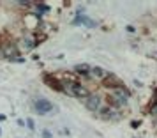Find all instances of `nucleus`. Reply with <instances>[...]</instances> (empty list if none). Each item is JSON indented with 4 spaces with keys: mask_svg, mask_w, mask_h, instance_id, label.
<instances>
[{
    "mask_svg": "<svg viewBox=\"0 0 157 138\" xmlns=\"http://www.w3.org/2000/svg\"><path fill=\"white\" fill-rule=\"evenodd\" d=\"M34 108L39 115H48L53 112V103L50 99H46V97H39L36 103H34Z\"/></svg>",
    "mask_w": 157,
    "mask_h": 138,
    "instance_id": "3",
    "label": "nucleus"
},
{
    "mask_svg": "<svg viewBox=\"0 0 157 138\" xmlns=\"http://www.w3.org/2000/svg\"><path fill=\"white\" fill-rule=\"evenodd\" d=\"M148 113H150V117H154V119H155V117H157V106H154V108H148Z\"/></svg>",
    "mask_w": 157,
    "mask_h": 138,
    "instance_id": "13",
    "label": "nucleus"
},
{
    "mask_svg": "<svg viewBox=\"0 0 157 138\" xmlns=\"http://www.w3.org/2000/svg\"><path fill=\"white\" fill-rule=\"evenodd\" d=\"M74 71L79 74V76H83V78H90L92 74H90V71H92V67L88 64H78L74 65Z\"/></svg>",
    "mask_w": 157,
    "mask_h": 138,
    "instance_id": "7",
    "label": "nucleus"
},
{
    "mask_svg": "<svg viewBox=\"0 0 157 138\" xmlns=\"http://www.w3.org/2000/svg\"><path fill=\"white\" fill-rule=\"evenodd\" d=\"M83 104H85V108L88 112H99L104 104H102V97L99 94H95V92H90V96L83 99Z\"/></svg>",
    "mask_w": 157,
    "mask_h": 138,
    "instance_id": "2",
    "label": "nucleus"
},
{
    "mask_svg": "<svg viewBox=\"0 0 157 138\" xmlns=\"http://www.w3.org/2000/svg\"><path fill=\"white\" fill-rule=\"evenodd\" d=\"M44 83L46 85H50L53 90H57V92H65V89H64V81H60L57 78V76H53V74H50V73H46L44 74Z\"/></svg>",
    "mask_w": 157,
    "mask_h": 138,
    "instance_id": "5",
    "label": "nucleus"
},
{
    "mask_svg": "<svg viewBox=\"0 0 157 138\" xmlns=\"http://www.w3.org/2000/svg\"><path fill=\"white\" fill-rule=\"evenodd\" d=\"M64 89L65 92L69 96H74V97H81V99H86L88 96H90V92H88V89L85 87V85H81L79 81L76 80H67L64 81Z\"/></svg>",
    "mask_w": 157,
    "mask_h": 138,
    "instance_id": "1",
    "label": "nucleus"
},
{
    "mask_svg": "<svg viewBox=\"0 0 157 138\" xmlns=\"http://www.w3.org/2000/svg\"><path fill=\"white\" fill-rule=\"evenodd\" d=\"M0 135H2V129H0Z\"/></svg>",
    "mask_w": 157,
    "mask_h": 138,
    "instance_id": "19",
    "label": "nucleus"
},
{
    "mask_svg": "<svg viewBox=\"0 0 157 138\" xmlns=\"http://www.w3.org/2000/svg\"><path fill=\"white\" fill-rule=\"evenodd\" d=\"M122 85H125V83H124V81L113 73H108L106 76H104V80H102V87L109 89V90H115V89L122 87Z\"/></svg>",
    "mask_w": 157,
    "mask_h": 138,
    "instance_id": "4",
    "label": "nucleus"
},
{
    "mask_svg": "<svg viewBox=\"0 0 157 138\" xmlns=\"http://www.w3.org/2000/svg\"><path fill=\"white\" fill-rule=\"evenodd\" d=\"M6 119H7V117L4 115V113H0V122H2V120H6Z\"/></svg>",
    "mask_w": 157,
    "mask_h": 138,
    "instance_id": "18",
    "label": "nucleus"
},
{
    "mask_svg": "<svg viewBox=\"0 0 157 138\" xmlns=\"http://www.w3.org/2000/svg\"><path fill=\"white\" fill-rule=\"evenodd\" d=\"M41 136H43V138H53V135H51V133H50V131H48V129H44V131H43V135H41Z\"/></svg>",
    "mask_w": 157,
    "mask_h": 138,
    "instance_id": "14",
    "label": "nucleus"
},
{
    "mask_svg": "<svg viewBox=\"0 0 157 138\" xmlns=\"http://www.w3.org/2000/svg\"><path fill=\"white\" fill-rule=\"evenodd\" d=\"M131 126H132V128H140V120H132V122H131Z\"/></svg>",
    "mask_w": 157,
    "mask_h": 138,
    "instance_id": "17",
    "label": "nucleus"
},
{
    "mask_svg": "<svg viewBox=\"0 0 157 138\" xmlns=\"http://www.w3.org/2000/svg\"><path fill=\"white\" fill-rule=\"evenodd\" d=\"M72 25H85V27H88V29H94L97 23L95 22H92L88 16H85V14H78L74 20H72Z\"/></svg>",
    "mask_w": 157,
    "mask_h": 138,
    "instance_id": "6",
    "label": "nucleus"
},
{
    "mask_svg": "<svg viewBox=\"0 0 157 138\" xmlns=\"http://www.w3.org/2000/svg\"><path fill=\"white\" fill-rule=\"evenodd\" d=\"M125 30H127L129 34H134V32H136V29L132 27V25H127V27H125Z\"/></svg>",
    "mask_w": 157,
    "mask_h": 138,
    "instance_id": "15",
    "label": "nucleus"
},
{
    "mask_svg": "<svg viewBox=\"0 0 157 138\" xmlns=\"http://www.w3.org/2000/svg\"><path fill=\"white\" fill-rule=\"evenodd\" d=\"M37 11H41V13H48L50 7H48V6H44V4H37Z\"/></svg>",
    "mask_w": 157,
    "mask_h": 138,
    "instance_id": "10",
    "label": "nucleus"
},
{
    "mask_svg": "<svg viewBox=\"0 0 157 138\" xmlns=\"http://www.w3.org/2000/svg\"><path fill=\"white\" fill-rule=\"evenodd\" d=\"M90 74H92L94 78H99V80H104V76H106V71L101 67V65H95V67H92V71H90Z\"/></svg>",
    "mask_w": 157,
    "mask_h": 138,
    "instance_id": "8",
    "label": "nucleus"
},
{
    "mask_svg": "<svg viewBox=\"0 0 157 138\" xmlns=\"http://www.w3.org/2000/svg\"><path fill=\"white\" fill-rule=\"evenodd\" d=\"M27 126H29L30 131H36V122H34L32 119H27Z\"/></svg>",
    "mask_w": 157,
    "mask_h": 138,
    "instance_id": "11",
    "label": "nucleus"
},
{
    "mask_svg": "<svg viewBox=\"0 0 157 138\" xmlns=\"http://www.w3.org/2000/svg\"><path fill=\"white\" fill-rule=\"evenodd\" d=\"M25 46H27V48H36V43H34L32 39H25Z\"/></svg>",
    "mask_w": 157,
    "mask_h": 138,
    "instance_id": "12",
    "label": "nucleus"
},
{
    "mask_svg": "<svg viewBox=\"0 0 157 138\" xmlns=\"http://www.w3.org/2000/svg\"><path fill=\"white\" fill-rule=\"evenodd\" d=\"M97 113H99L101 119H111V115H113V108H111V106H108V104H104Z\"/></svg>",
    "mask_w": 157,
    "mask_h": 138,
    "instance_id": "9",
    "label": "nucleus"
},
{
    "mask_svg": "<svg viewBox=\"0 0 157 138\" xmlns=\"http://www.w3.org/2000/svg\"><path fill=\"white\" fill-rule=\"evenodd\" d=\"M16 4H20V6H30L32 2H30V0H20V2H16Z\"/></svg>",
    "mask_w": 157,
    "mask_h": 138,
    "instance_id": "16",
    "label": "nucleus"
}]
</instances>
